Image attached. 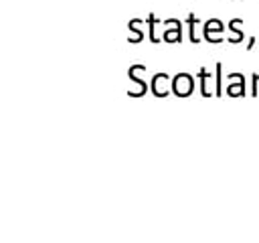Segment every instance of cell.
<instances>
[{"mask_svg":"<svg viewBox=\"0 0 259 243\" xmlns=\"http://www.w3.org/2000/svg\"><path fill=\"white\" fill-rule=\"evenodd\" d=\"M255 40H257L255 36H251V38H249V43H247V51H251V49L255 47Z\"/></svg>","mask_w":259,"mask_h":243,"instance_id":"cell-13","label":"cell"},{"mask_svg":"<svg viewBox=\"0 0 259 243\" xmlns=\"http://www.w3.org/2000/svg\"><path fill=\"white\" fill-rule=\"evenodd\" d=\"M227 79L229 81H233V79H237L239 83H231L229 87H227V95H231V97H235V95H241V97H245L247 95V89H245V77H243V73H229L227 75Z\"/></svg>","mask_w":259,"mask_h":243,"instance_id":"cell-3","label":"cell"},{"mask_svg":"<svg viewBox=\"0 0 259 243\" xmlns=\"http://www.w3.org/2000/svg\"><path fill=\"white\" fill-rule=\"evenodd\" d=\"M166 43H180L182 40V26H180V20L174 24V28H168L164 30V36H162Z\"/></svg>","mask_w":259,"mask_h":243,"instance_id":"cell-8","label":"cell"},{"mask_svg":"<svg viewBox=\"0 0 259 243\" xmlns=\"http://www.w3.org/2000/svg\"><path fill=\"white\" fill-rule=\"evenodd\" d=\"M142 20H144V18H132V20L127 22V30L132 32V34L127 36V43H140V40L144 38V32L136 28V26H138V22H142Z\"/></svg>","mask_w":259,"mask_h":243,"instance_id":"cell-6","label":"cell"},{"mask_svg":"<svg viewBox=\"0 0 259 243\" xmlns=\"http://www.w3.org/2000/svg\"><path fill=\"white\" fill-rule=\"evenodd\" d=\"M208 79H210V73H208L204 67H200V71H198V83H200V95H202V97H210V95H214V93H210L208 87H206Z\"/></svg>","mask_w":259,"mask_h":243,"instance_id":"cell-9","label":"cell"},{"mask_svg":"<svg viewBox=\"0 0 259 243\" xmlns=\"http://www.w3.org/2000/svg\"><path fill=\"white\" fill-rule=\"evenodd\" d=\"M142 69H146V65H142V63H136V65H132L130 69H127V77L132 79V83H136L138 87H140V91L136 93V97H144L146 95V91H148V85H146V81L144 79H138V71H142Z\"/></svg>","mask_w":259,"mask_h":243,"instance_id":"cell-5","label":"cell"},{"mask_svg":"<svg viewBox=\"0 0 259 243\" xmlns=\"http://www.w3.org/2000/svg\"><path fill=\"white\" fill-rule=\"evenodd\" d=\"M170 87H172V93L176 97H190L194 91V77L188 73H178L172 77Z\"/></svg>","mask_w":259,"mask_h":243,"instance_id":"cell-1","label":"cell"},{"mask_svg":"<svg viewBox=\"0 0 259 243\" xmlns=\"http://www.w3.org/2000/svg\"><path fill=\"white\" fill-rule=\"evenodd\" d=\"M239 22H243V18H233V20L229 22V28H231V32H233V36H229L227 40H229L231 45H237V43H241V40L245 38V32L237 28V24H239Z\"/></svg>","mask_w":259,"mask_h":243,"instance_id":"cell-7","label":"cell"},{"mask_svg":"<svg viewBox=\"0 0 259 243\" xmlns=\"http://www.w3.org/2000/svg\"><path fill=\"white\" fill-rule=\"evenodd\" d=\"M225 30V24L219 18H208V22H204L202 26V38L206 43H223L225 36H212V34H221Z\"/></svg>","mask_w":259,"mask_h":243,"instance_id":"cell-2","label":"cell"},{"mask_svg":"<svg viewBox=\"0 0 259 243\" xmlns=\"http://www.w3.org/2000/svg\"><path fill=\"white\" fill-rule=\"evenodd\" d=\"M186 22H188V38H190V43H192V45H196L200 38L194 34V24L198 22V18L194 16V12H188V16H186Z\"/></svg>","mask_w":259,"mask_h":243,"instance_id":"cell-11","label":"cell"},{"mask_svg":"<svg viewBox=\"0 0 259 243\" xmlns=\"http://www.w3.org/2000/svg\"><path fill=\"white\" fill-rule=\"evenodd\" d=\"M146 22H148V26H150V40L154 43V45H158L160 43V38H158V34H156V26H158V22H160V18H156L154 16V12H150L148 14V18H146Z\"/></svg>","mask_w":259,"mask_h":243,"instance_id":"cell-10","label":"cell"},{"mask_svg":"<svg viewBox=\"0 0 259 243\" xmlns=\"http://www.w3.org/2000/svg\"><path fill=\"white\" fill-rule=\"evenodd\" d=\"M217 97H223V63H217V89H214Z\"/></svg>","mask_w":259,"mask_h":243,"instance_id":"cell-12","label":"cell"},{"mask_svg":"<svg viewBox=\"0 0 259 243\" xmlns=\"http://www.w3.org/2000/svg\"><path fill=\"white\" fill-rule=\"evenodd\" d=\"M166 81H170V77L166 75V73H156L154 77H152V93L156 95V97H166L170 91H168V87H166Z\"/></svg>","mask_w":259,"mask_h":243,"instance_id":"cell-4","label":"cell"}]
</instances>
